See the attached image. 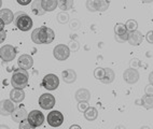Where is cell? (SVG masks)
<instances>
[{"label":"cell","mask_w":153,"mask_h":129,"mask_svg":"<svg viewBox=\"0 0 153 129\" xmlns=\"http://www.w3.org/2000/svg\"><path fill=\"white\" fill-rule=\"evenodd\" d=\"M28 77H29V75H28L27 70L22 68L14 70L11 77V84L13 86V88L24 89L28 84Z\"/></svg>","instance_id":"1"},{"label":"cell","mask_w":153,"mask_h":129,"mask_svg":"<svg viewBox=\"0 0 153 129\" xmlns=\"http://www.w3.org/2000/svg\"><path fill=\"white\" fill-rule=\"evenodd\" d=\"M14 24L22 31H28L33 28V19L28 14L24 12H17L15 14V18H14Z\"/></svg>","instance_id":"2"},{"label":"cell","mask_w":153,"mask_h":129,"mask_svg":"<svg viewBox=\"0 0 153 129\" xmlns=\"http://www.w3.org/2000/svg\"><path fill=\"white\" fill-rule=\"evenodd\" d=\"M53 55L58 61L67 60V58H69L70 56V49L66 44H58L54 47Z\"/></svg>","instance_id":"3"},{"label":"cell","mask_w":153,"mask_h":129,"mask_svg":"<svg viewBox=\"0 0 153 129\" xmlns=\"http://www.w3.org/2000/svg\"><path fill=\"white\" fill-rule=\"evenodd\" d=\"M16 49L13 45L7 44V45H2L1 49H0V57L3 61H12L14 60V58L16 56Z\"/></svg>","instance_id":"4"},{"label":"cell","mask_w":153,"mask_h":129,"mask_svg":"<svg viewBox=\"0 0 153 129\" xmlns=\"http://www.w3.org/2000/svg\"><path fill=\"white\" fill-rule=\"evenodd\" d=\"M59 85V79L55 74H47L42 80V86L48 91H55Z\"/></svg>","instance_id":"5"},{"label":"cell","mask_w":153,"mask_h":129,"mask_svg":"<svg viewBox=\"0 0 153 129\" xmlns=\"http://www.w3.org/2000/svg\"><path fill=\"white\" fill-rule=\"evenodd\" d=\"M55 38L54 31L49 27H41L39 30V40L41 44H50L52 43Z\"/></svg>","instance_id":"6"},{"label":"cell","mask_w":153,"mask_h":129,"mask_svg":"<svg viewBox=\"0 0 153 129\" xmlns=\"http://www.w3.org/2000/svg\"><path fill=\"white\" fill-rule=\"evenodd\" d=\"M28 122L30 123V125L36 128V127L41 126L44 122V115L43 113L40 112L39 110H33L31 112L28 113V117H27Z\"/></svg>","instance_id":"7"},{"label":"cell","mask_w":153,"mask_h":129,"mask_svg":"<svg viewBox=\"0 0 153 129\" xmlns=\"http://www.w3.org/2000/svg\"><path fill=\"white\" fill-rule=\"evenodd\" d=\"M114 33H115V39H117V41L125 42V41L128 40L129 31L127 30L125 24L118 23V24L115 25L114 26Z\"/></svg>","instance_id":"8"},{"label":"cell","mask_w":153,"mask_h":129,"mask_svg":"<svg viewBox=\"0 0 153 129\" xmlns=\"http://www.w3.org/2000/svg\"><path fill=\"white\" fill-rule=\"evenodd\" d=\"M39 105L43 110H51L55 105V98L51 94H42L39 98Z\"/></svg>","instance_id":"9"},{"label":"cell","mask_w":153,"mask_h":129,"mask_svg":"<svg viewBox=\"0 0 153 129\" xmlns=\"http://www.w3.org/2000/svg\"><path fill=\"white\" fill-rule=\"evenodd\" d=\"M64 122V115L59 111H52L48 115V123L52 127H59Z\"/></svg>","instance_id":"10"},{"label":"cell","mask_w":153,"mask_h":129,"mask_svg":"<svg viewBox=\"0 0 153 129\" xmlns=\"http://www.w3.org/2000/svg\"><path fill=\"white\" fill-rule=\"evenodd\" d=\"M123 79L127 84H135V83L138 82L139 80V72L137 71L136 69L129 68L126 69L125 71L123 72Z\"/></svg>","instance_id":"11"},{"label":"cell","mask_w":153,"mask_h":129,"mask_svg":"<svg viewBox=\"0 0 153 129\" xmlns=\"http://www.w3.org/2000/svg\"><path fill=\"white\" fill-rule=\"evenodd\" d=\"M15 102L12 101L11 99H6V100H2L1 101V115L2 116H8L11 115L13 111L15 110V105H14Z\"/></svg>","instance_id":"12"},{"label":"cell","mask_w":153,"mask_h":129,"mask_svg":"<svg viewBox=\"0 0 153 129\" xmlns=\"http://www.w3.org/2000/svg\"><path fill=\"white\" fill-rule=\"evenodd\" d=\"M17 65H19V68L25 69V70H28V69L33 68V59L30 55L27 54H24V55L19 56V60H17Z\"/></svg>","instance_id":"13"},{"label":"cell","mask_w":153,"mask_h":129,"mask_svg":"<svg viewBox=\"0 0 153 129\" xmlns=\"http://www.w3.org/2000/svg\"><path fill=\"white\" fill-rule=\"evenodd\" d=\"M142 40H143V36L140 31H138V29L135 31H131L128 36V42L131 45H134V46H138L142 43Z\"/></svg>","instance_id":"14"},{"label":"cell","mask_w":153,"mask_h":129,"mask_svg":"<svg viewBox=\"0 0 153 129\" xmlns=\"http://www.w3.org/2000/svg\"><path fill=\"white\" fill-rule=\"evenodd\" d=\"M11 116L14 122L21 123L22 121H24V119H26L28 117V113L24 108H15V110L13 111Z\"/></svg>","instance_id":"15"},{"label":"cell","mask_w":153,"mask_h":129,"mask_svg":"<svg viewBox=\"0 0 153 129\" xmlns=\"http://www.w3.org/2000/svg\"><path fill=\"white\" fill-rule=\"evenodd\" d=\"M10 98L15 103H21L25 99V94L23 91V89H21V88H13L10 91Z\"/></svg>","instance_id":"16"},{"label":"cell","mask_w":153,"mask_h":129,"mask_svg":"<svg viewBox=\"0 0 153 129\" xmlns=\"http://www.w3.org/2000/svg\"><path fill=\"white\" fill-rule=\"evenodd\" d=\"M62 77H63V81L65 83L71 84L76 80V73L72 69H67V70H64L62 72Z\"/></svg>","instance_id":"17"},{"label":"cell","mask_w":153,"mask_h":129,"mask_svg":"<svg viewBox=\"0 0 153 129\" xmlns=\"http://www.w3.org/2000/svg\"><path fill=\"white\" fill-rule=\"evenodd\" d=\"M0 18L6 23V25H9L13 22L15 16H14L13 12H12L10 9L6 8V9H1V11H0Z\"/></svg>","instance_id":"18"},{"label":"cell","mask_w":153,"mask_h":129,"mask_svg":"<svg viewBox=\"0 0 153 129\" xmlns=\"http://www.w3.org/2000/svg\"><path fill=\"white\" fill-rule=\"evenodd\" d=\"M91 98V93L85 88H80L76 91V101H88Z\"/></svg>","instance_id":"19"},{"label":"cell","mask_w":153,"mask_h":129,"mask_svg":"<svg viewBox=\"0 0 153 129\" xmlns=\"http://www.w3.org/2000/svg\"><path fill=\"white\" fill-rule=\"evenodd\" d=\"M31 12H33L35 15H43L45 13V10L42 7V0H35L31 4Z\"/></svg>","instance_id":"20"},{"label":"cell","mask_w":153,"mask_h":129,"mask_svg":"<svg viewBox=\"0 0 153 129\" xmlns=\"http://www.w3.org/2000/svg\"><path fill=\"white\" fill-rule=\"evenodd\" d=\"M42 7L45 12H52L58 7V0H42Z\"/></svg>","instance_id":"21"},{"label":"cell","mask_w":153,"mask_h":129,"mask_svg":"<svg viewBox=\"0 0 153 129\" xmlns=\"http://www.w3.org/2000/svg\"><path fill=\"white\" fill-rule=\"evenodd\" d=\"M110 6L109 0H95L96 12H105L108 10Z\"/></svg>","instance_id":"22"},{"label":"cell","mask_w":153,"mask_h":129,"mask_svg":"<svg viewBox=\"0 0 153 129\" xmlns=\"http://www.w3.org/2000/svg\"><path fill=\"white\" fill-rule=\"evenodd\" d=\"M97 116H98V111H97L96 108L90 107L88 110L84 112V117L86 121H90V122L95 121L96 118H97Z\"/></svg>","instance_id":"23"},{"label":"cell","mask_w":153,"mask_h":129,"mask_svg":"<svg viewBox=\"0 0 153 129\" xmlns=\"http://www.w3.org/2000/svg\"><path fill=\"white\" fill-rule=\"evenodd\" d=\"M115 77V74H114V71L110 68H106V73H105V77L104 79H101V82L105 83V84H110V83L113 82Z\"/></svg>","instance_id":"24"},{"label":"cell","mask_w":153,"mask_h":129,"mask_svg":"<svg viewBox=\"0 0 153 129\" xmlns=\"http://www.w3.org/2000/svg\"><path fill=\"white\" fill-rule=\"evenodd\" d=\"M141 105L142 107H145L146 109L150 110L153 108V95H147L146 94L145 96L141 98Z\"/></svg>","instance_id":"25"},{"label":"cell","mask_w":153,"mask_h":129,"mask_svg":"<svg viewBox=\"0 0 153 129\" xmlns=\"http://www.w3.org/2000/svg\"><path fill=\"white\" fill-rule=\"evenodd\" d=\"M74 7V0H58V8L62 11H68Z\"/></svg>","instance_id":"26"},{"label":"cell","mask_w":153,"mask_h":129,"mask_svg":"<svg viewBox=\"0 0 153 129\" xmlns=\"http://www.w3.org/2000/svg\"><path fill=\"white\" fill-rule=\"evenodd\" d=\"M125 26H126V28H127V30L131 32V31L137 30V28H138V23H137L135 19H128V21L125 23Z\"/></svg>","instance_id":"27"},{"label":"cell","mask_w":153,"mask_h":129,"mask_svg":"<svg viewBox=\"0 0 153 129\" xmlns=\"http://www.w3.org/2000/svg\"><path fill=\"white\" fill-rule=\"evenodd\" d=\"M105 73H106V68H98L95 69V71H94V77L97 79V80H101V79H104L105 77Z\"/></svg>","instance_id":"28"},{"label":"cell","mask_w":153,"mask_h":129,"mask_svg":"<svg viewBox=\"0 0 153 129\" xmlns=\"http://www.w3.org/2000/svg\"><path fill=\"white\" fill-rule=\"evenodd\" d=\"M39 30H40V28H36L31 33V40L36 44H41V42L39 40Z\"/></svg>","instance_id":"29"},{"label":"cell","mask_w":153,"mask_h":129,"mask_svg":"<svg viewBox=\"0 0 153 129\" xmlns=\"http://www.w3.org/2000/svg\"><path fill=\"white\" fill-rule=\"evenodd\" d=\"M88 108H90V107H88V101H80L79 105H78V109H79L80 112H83V113H84L85 111L88 110Z\"/></svg>","instance_id":"30"},{"label":"cell","mask_w":153,"mask_h":129,"mask_svg":"<svg viewBox=\"0 0 153 129\" xmlns=\"http://www.w3.org/2000/svg\"><path fill=\"white\" fill-rule=\"evenodd\" d=\"M65 11H63L62 13H59L57 15V21L59 23H62V24H65V23H67V21H68V15L66 13H64Z\"/></svg>","instance_id":"31"},{"label":"cell","mask_w":153,"mask_h":129,"mask_svg":"<svg viewBox=\"0 0 153 129\" xmlns=\"http://www.w3.org/2000/svg\"><path fill=\"white\" fill-rule=\"evenodd\" d=\"M86 9H88L90 12H96L95 0H88V1H86Z\"/></svg>","instance_id":"32"},{"label":"cell","mask_w":153,"mask_h":129,"mask_svg":"<svg viewBox=\"0 0 153 129\" xmlns=\"http://www.w3.org/2000/svg\"><path fill=\"white\" fill-rule=\"evenodd\" d=\"M30 128H33L30 123L28 122V119H24L19 123V129H30Z\"/></svg>","instance_id":"33"},{"label":"cell","mask_w":153,"mask_h":129,"mask_svg":"<svg viewBox=\"0 0 153 129\" xmlns=\"http://www.w3.org/2000/svg\"><path fill=\"white\" fill-rule=\"evenodd\" d=\"M146 40L150 44H153V30L148 31L147 35H146Z\"/></svg>","instance_id":"34"},{"label":"cell","mask_w":153,"mask_h":129,"mask_svg":"<svg viewBox=\"0 0 153 129\" xmlns=\"http://www.w3.org/2000/svg\"><path fill=\"white\" fill-rule=\"evenodd\" d=\"M145 91L147 95H153V84H150L149 86H147Z\"/></svg>","instance_id":"35"},{"label":"cell","mask_w":153,"mask_h":129,"mask_svg":"<svg viewBox=\"0 0 153 129\" xmlns=\"http://www.w3.org/2000/svg\"><path fill=\"white\" fill-rule=\"evenodd\" d=\"M16 1L21 6H27V4H29L31 2V0H16Z\"/></svg>","instance_id":"36"},{"label":"cell","mask_w":153,"mask_h":129,"mask_svg":"<svg viewBox=\"0 0 153 129\" xmlns=\"http://www.w3.org/2000/svg\"><path fill=\"white\" fill-rule=\"evenodd\" d=\"M4 39H6V31H4V29H2L1 30V42L4 41Z\"/></svg>","instance_id":"37"},{"label":"cell","mask_w":153,"mask_h":129,"mask_svg":"<svg viewBox=\"0 0 153 129\" xmlns=\"http://www.w3.org/2000/svg\"><path fill=\"white\" fill-rule=\"evenodd\" d=\"M4 26H6V23L3 22L2 19L0 18V29H1V30H2L3 28H4Z\"/></svg>","instance_id":"38"},{"label":"cell","mask_w":153,"mask_h":129,"mask_svg":"<svg viewBox=\"0 0 153 129\" xmlns=\"http://www.w3.org/2000/svg\"><path fill=\"white\" fill-rule=\"evenodd\" d=\"M149 82H150V84H153V71L149 74Z\"/></svg>","instance_id":"39"},{"label":"cell","mask_w":153,"mask_h":129,"mask_svg":"<svg viewBox=\"0 0 153 129\" xmlns=\"http://www.w3.org/2000/svg\"><path fill=\"white\" fill-rule=\"evenodd\" d=\"M141 1L143 3H151L153 1V0H141Z\"/></svg>","instance_id":"40"},{"label":"cell","mask_w":153,"mask_h":129,"mask_svg":"<svg viewBox=\"0 0 153 129\" xmlns=\"http://www.w3.org/2000/svg\"><path fill=\"white\" fill-rule=\"evenodd\" d=\"M70 128L71 129H74V128H80V126H78V125H74V126H71Z\"/></svg>","instance_id":"41"}]
</instances>
